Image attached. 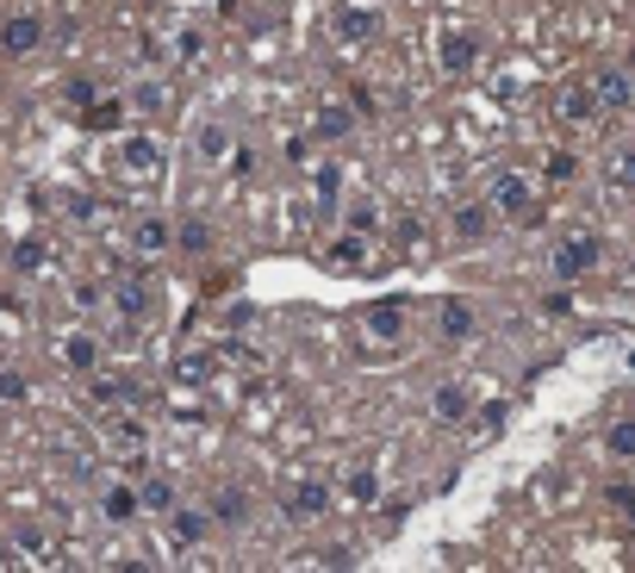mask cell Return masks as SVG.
Returning <instances> with one entry per match:
<instances>
[{
    "mask_svg": "<svg viewBox=\"0 0 635 573\" xmlns=\"http://www.w3.org/2000/svg\"><path fill=\"white\" fill-rule=\"evenodd\" d=\"M486 200L499 206L504 225H536L542 218V181L530 169H492V181H486Z\"/></svg>",
    "mask_w": 635,
    "mask_h": 573,
    "instance_id": "obj_1",
    "label": "cell"
},
{
    "mask_svg": "<svg viewBox=\"0 0 635 573\" xmlns=\"http://www.w3.org/2000/svg\"><path fill=\"white\" fill-rule=\"evenodd\" d=\"M118 175L125 181H162V169H169V144L150 132V125H137V132L118 137Z\"/></svg>",
    "mask_w": 635,
    "mask_h": 573,
    "instance_id": "obj_2",
    "label": "cell"
},
{
    "mask_svg": "<svg viewBox=\"0 0 635 573\" xmlns=\"http://www.w3.org/2000/svg\"><path fill=\"white\" fill-rule=\"evenodd\" d=\"M44 38H50V20L32 13V7H20V13H7V20H0V57H7V63L38 57Z\"/></svg>",
    "mask_w": 635,
    "mask_h": 573,
    "instance_id": "obj_3",
    "label": "cell"
},
{
    "mask_svg": "<svg viewBox=\"0 0 635 573\" xmlns=\"http://www.w3.org/2000/svg\"><path fill=\"white\" fill-rule=\"evenodd\" d=\"M598 256H604V244H598V231H567L555 244V256H548V268H555V281H579V274H592Z\"/></svg>",
    "mask_w": 635,
    "mask_h": 573,
    "instance_id": "obj_4",
    "label": "cell"
},
{
    "mask_svg": "<svg viewBox=\"0 0 635 573\" xmlns=\"http://www.w3.org/2000/svg\"><path fill=\"white\" fill-rule=\"evenodd\" d=\"M330 32H337V44L362 50V44L381 38V13H374V7H362V0H337V7H330Z\"/></svg>",
    "mask_w": 635,
    "mask_h": 573,
    "instance_id": "obj_5",
    "label": "cell"
},
{
    "mask_svg": "<svg viewBox=\"0 0 635 573\" xmlns=\"http://www.w3.org/2000/svg\"><path fill=\"white\" fill-rule=\"evenodd\" d=\"M586 81H592V94H598L604 113H630V106H635V69H630V63H598Z\"/></svg>",
    "mask_w": 635,
    "mask_h": 573,
    "instance_id": "obj_6",
    "label": "cell"
},
{
    "mask_svg": "<svg viewBox=\"0 0 635 573\" xmlns=\"http://www.w3.org/2000/svg\"><path fill=\"white\" fill-rule=\"evenodd\" d=\"M113 312L125 325H150L156 318V281L150 274H118L113 281Z\"/></svg>",
    "mask_w": 635,
    "mask_h": 573,
    "instance_id": "obj_7",
    "label": "cell"
},
{
    "mask_svg": "<svg viewBox=\"0 0 635 573\" xmlns=\"http://www.w3.org/2000/svg\"><path fill=\"white\" fill-rule=\"evenodd\" d=\"M237 125H225V119H200L193 125V162H206V169H218V162H231L237 156Z\"/></svg>",
    "mask_w": 635,
    "mask_h": 573,
    "instance_id": "obj_8",
    "label": "cell"
},
{
    "mask_svg": "<svg viewBox=\"0 0 635 573\" xmlns=\"http://www.w3.org/2000/svg\"><path fill=\"white\" fill-rule=\"evenodd\" d=\"M57 362L69 368V374H100V362H106V344H100L88 325H76V330H63V337H57Z\"/></svg>",
    "mask_w": 635,
    "mask_h": 573,
    "instance_id": "obj_9",
    "label": "cell"
},
{
    "mask_svg": "<svg viewBox=\"0 0 635 573\" xmlns=\"http://www.w3.org/2000/svg\"><path fill=\"white\" fill-rule=\"evenodd\" d=\"M492 218H499V206L492 200H462V206L449 212V231H455V244H467V249H480L486 237H492Z\"/></svg>",
    "mask_w": 635,
    "mask_h": 573,
    "instance_id": "obj_10",
    "label": "cell"
},
{
    "mask_svg": "<svg viewBox=\"0 0 635 573\" xmlns=\"http://www.w3.org/2000/svg\"><path fill=\"white\" fill-rule=\"evenodd\" d=\"M125 249L150 262V256H162V249H174V225H169V218H162V212H137L132 225H125Z\"/></svg>",
    "mask_w": 635,
    "mask_h": 573,
    "instance_id": "obj_11",
    "label": "cell"
},
{
    "mask_svg": "<svg viewBox=\"0 0 635 573\" xmlns=\"http://www.w3.org/2000/svg\"><path fill=\"white\" fill-rule=\"evenodd\" d=\"M436 69H443V76H474V69H480V38H474V32H443V38H436Z\"/></svg>",
    "mask_w": 635,
    "mask_h": 573,
    "instance_id": "obj_12",
    "label": "cell"
},
{
    "mask_svg": "<svg viewBox=\"0 0 635 573\" xmlns=\"http://www.w3.org/2000/svg\"><path fill=\"white\" fill-rule=\"evenodd\" d=\"M405 293H393V300H374V306H362V330L374 337V344H399L405 337Z\"/></svg>",
    "mask_w": 635,
    "mask_h": 573,
    "instance_id": "obj_13",
    "label": "cell"
},
{
    "mask_svg": "<svg viewBox=\"0 0 635 573\" xmlns=\"http://www.w3.org/2000/svg\"><path fill=\"white\" fill-rule=\"evenodd\" d=\"M212 524H218V517L200 512V505H174V512H169V549H174V554L200 549V542L212 536Z\"/></svg>",
    "mask_w": 635,
    "mask_h": 573,
    "instance_id": "obj_14",
    "label": "cell"
},
{
    "mask_svg": "<svg viewBox=\"0 0 635 573\" xmlns=\"http://www.w3.org/2000/svg\"><path fill=\"white\" fill-rule=\"evenodd\" d=\"M281 512L299 517V524L325 517V512H330V486H325V480H293L287 493H281Z\"/></svg>",
    "mask_w": 635,
    "mask_h": 573,
    "instance_id": "obj_15",
    "label": "cell"
},
{
    "mask_svg": "<svg viewBox=\"0 0 635 573\" xmlns=\"http://www.w3.org/2000/svg\"><path fill=\"white\" fill-rule=\"evenodd\" d=\"M106 442L118 456H137V449H150V424L137 418L132 405H118V412H106Z\"/></svg>",
    "mask_w": 635,
    "mask_h": 573,
    "instance_id": "obj_16",
    "label": "cell"
},
{
    "mask_svg": "<svg viewBox=\"0 0 635 573\" xmlns=\"http://www.w3.org/2000/svg\"><path fill=\"white\" fill-rule=\"evenodd\" d=\"M555 113H560V125H592V119H604V106H598L592 81H567L555 94Z\"/></svg>",
    "mask_w": 635,
    "mask_h": 573,
    "instance_id": "obj_17",
    "label": "cell"
},
{
    "mask_svg": "<svg viewBox=\"0 0 635 573\" xmlns=\"http://www.w3.org/2000/svg\"><path fill=\"white\" fill-rule=\"evenodd\" d=\"M367 244H374L367 231H349V225H343V231L325 244V262L343 268V274H362V268H367Z\"/></svg>",
    "mask_w": 635,
    "mask_h": 573,
    "instance_id": "obj_18",
    "label": "cell"
},
{
    "mask_svg": "<svg viewBox=\"0 0 635 573\" xmlns=\"http://www.w3.org/2000/svg\"><path fill=\"white\" fill-rule=\"evenodd\" d=\"M100 517H106V524H137V517H144V493H137V480H113V486L100 493Z\"/></svg>",
    "mask_w": 635,
    "mask_h": 573,
    "instance_id": "obj_19",
    "label": "cell"
},
{
    "mask_svg": "<svg viewBox=\"0 0 635 573\" xmlns=\"http://www.w3.org/2000/svg\"><path fill=\"white\" fill-rule=\"evenodd\" d=\"M337 200H343V162H337V156H318V162H311V206L337 212Z\"/></svg>",
    "mask_w": 635,
    "mask_h": 573,
    "instance_id": "obj_20",
    "label": "cell"
},
{
    "mask_svg": "<svg viewBox=\"0 0 635 573\" xmlns=\"http://www.w3.org/2000/svg\"><path fill=\"white\" fill-rule=\"evenodd\" d=\"M430 412H436V424H467V412H474V393H467L462 381H443L436 393H430Z\"/></svg>",
    "mask_w": 635,
    "mask_h": 573,
    "instance_id": "obj_21",
    "label": "cell"
},
{
    "mask_svg": "<svg viewBox=\"0 0 635 573\" xmlns=\"http://www.w3.org/2000/svg\"><path fill=\"white\" fill-rule=\"evenodd\" d=\"M343 498L349 505H381V468H374V461H355V468H349L343 474Z\"/></svg>",
    "mask_w": 635,
    "mask_h": 573,
    "instance_id": "obj_22",
    "label": "cell"
},
{
    "mask_svg": "<svg viewBox=\"0 0 635 573\" xmlns=\"http://www.w3.org/2000/svg\"><path fill=\"white\" fill-rule=\"evenodd\" d=\"M137 493H144V517H169L174 505H181V493H174L169 474H144L137 480Z\"/></svg>",
    "mask_w": 635,
    "mask_h": 573,
    "instance_id": "obj_23",
    "label": "cell"
},
{
    "mask_svg": "<svg viewBox=\"0 0 635 573\" xmlns=\"http://www.w3.org/2000/svg\"><path fill=\"white\" fill-rule=\"evenodd\" d=\"M88 405H100V412L137 405V386H132V381H106V374H88Z\"/></svg>",
    "mask_w": 635,
    "mask_h": 573,
    "instance_id": "obj_24",
    "label": "cell"
},
{
    "mask_svg": "<svg viewBox=\"0 0 635 573\" xmlns=\"http://www.w3.org/2000/svg\"><path fill=\"white\" fill-rule=\"evenodd\" d=\"M474 325H480V318H474V306H467V300H443V312H436V330H443L449 344H467V337H474Z\"/></svg>",
    "mask_w": 635,
    "mask_h": 573,
    "instance_id": "obj_25",
    "label": "cell"
},
{
    "mask_svg": "<svg viewBox=\"0 0 635 573\" xmlns=\"http://www.w3.org/2000/svg\"><path fill=\"white\" fill-rule=\"evenodd\" d=\"M386 231H393V244L405 249V256H423V218L418 212H393V218H386Z\"/></svg>",
    "mask_w": 635,
    "mask_h": 573,
    "instance_id": "obj_26",
    "label": "cell"
},
{
    "mask_svg": "<svg viewBox=\"0 0 635 573\" xmlns=\"http://www.w3.org/2000/svg\"><path fill=\"white\" fill-rule=\"evenodd\" d=\"M206 512L218 517V524H243V517H250V493H243V486H218Z\"/></svg>",
    "mask_w": 635,
    "mask_h": 573,
    "instance_id": "obj_27",
    "label": "cell"
},
{
    "mask_svg": "<svg viewBox=\"0 0 635 573\" xmlns=\"http://www.w3.org/2000/svg\"><path fill=\"white\" fill-rule=\"evenodd\" d=\"M343 225H349V231H367V237H374V231H381V200H374V193H349Z\"/></svg>",
    "mask_w": 635,
    "mask_h": 573,
    "instance_id": "obj_28",
    "label": "cell"
},
{
    "mask_svg": "<svg viewBox=\"0 0 635 573\" xmlns=\"http://www.w3.org/2000/svg\"><path fill=\"white\" fill-rule=\"evenodd\" d=\"M604 181H611V193H630V200H635V144L611 150V162H604Z\"/></svg>",
    "mask_w": 635,
    "mask_h": 573,
    "instance_id": "obj_29",
    "label": "cell"
},
{
    "mask_svg": "<svg viewBox=\"0 0 635 573\" xmlns=\"http://www.w3.org/2000/svg\"><path fill=\"white\" fill-rule=\"evenodd\" d=\"M125 113H132V100L118 94V100H94V106H88V132H118V125H125Z\"/></svg>",
    "mask_w": 635,
    "mask_h": 573,
    "instance_id": "obj_30",
    "label": "cell"
},
{
    "mask_svg": "<svg viewBox=\"0 0 635 573\" xmlns=\"http://www.w3.org/2000/svg\"><path fill=\"white\" fill-rule=\"evenodd\" d=\"M212 374H218V356H212V349H200V356H181V362H174V381H181V386H206Z\"/></svg>",
    "mask_w": 635,
    "mask_h": 573,
    "instance_id": "obj_31",
    "label": "cell"
},
{
    "mask_svg": "<svg viewBox=\"0 0 635 573\" xmlns=\"http://www.w3.org/2000/svg\"><path fill=\"white\" fill-rule=\"evenodd\" d=\"M311 125H318V137H330V144H337V137H349V132H355V113H349V106H337V100H325Z\"/></svg>",
    "mask_w": 635,
    "mask_h": 573,
    "instance_id": "obj_32",
    "label": "cell"
},
{
    "mask_svg": "<svg viewBox=\"0 0 635 573\" xmlns=\"http://www.w3.org/2000/svg\"><path fill=\"white\" fill-rule=\"evenodd\" d=\"M132 113H144V119H156L162 113V106H169V88H162V81H132Z\"/></svg>",
    "mask_w": 635,
    "mask_h": 573,
    "instance_id": "obj_33",
    "label": "cell"
},
{
    "mask_svg": "<svg viewBox=\"0 0 635 573\" xmlns=\"http://www.w3.org/2000/svg\"><path fill=\"white\" fill-rule=\"evenodd\" d=\"M604 456L611 461H635V418H616L604 430Z\"/></svg>",
    "mask_w": 635,
    "mask_h": 573,
    "instance_id": "obj_34",
    "label": "cell"
},
{
    "mask_svg": "<svg viewBox=\"0 0 635 573\" xmlns=\"http://www.w3.org/2000/svg\"><path fill=\"white\" fill-rule=\"evenodd\" d=\"M174 244L188 249V256H206V249H212V225H206V218H181V225H174Z\"/></svg>",
    "mask_w": 635,
    "mask_h": 573,
    "instance_id": "obj_35",
    "label": "cell"
},
{
    "mask_svg": "<svg viewBox=\"0 0 635 573\" xmlns=\"http://www.w3.org/2000/svg\"><path fill=\"white\" fill-rule=\"evenodd\" d=\"M200 57H206V32H200V25H181V32H174V63L193 69Z\"/></svg>",
    "mask_w": 635,
    "mask_h": 573,
    "instance_id": "obj_36",
    "label": "cell"
},
{
    "mask_svg": "<svg viewBox=\"0 0 635 573\" xmlns=\"http://www.w3.org/2000/svg\"><path fill=\"white\" fill-rule=\"evenodd\" d=\"M25 400H32V381L20 368H0V405H25Z\"/></svg>",
    "mask_w": 635,
    "mask_h": 573,
    "instance_id": "obj_37",
    "label": "cell"
},
{
    "mask_svg": "<svg viewBox=\"0 0 635 573\" xmlns=\"http://www.w3.org/2000/svg\"><path fill=\"white\" fill-rule=\"evenodd\" d=\"M13 268H20V274H38L44 268V237H20V244H13Z\"/></svg>",
    "mask_w": 635,
    "mask_h": 573,
    "instance_id": "obj_38",
    "label": "cell"
},
{
    "mask_svg": "<svg viewBox=\"0 0 635 573\" xmlns=\"http://www.w3.org/2000/svg\"><path fill=\"white\" fill-rule=\"evenodd\" d=\"M523 88H530V69H499V100L504 106H518Z\"/></svg>",
    "mask_w": 635,
    "mask_h": 573,
    "instance_id": "obj_39",
    "label": "cell"
},
{
    "mask_svg": "<svg viewBox=\"0 0 635 573\" xmlns=\"http://www.w3.org/2000/svg\"><path fill=\"white\" fill-rule=\"evenodd\" d=\"M63 100H69V106H76V113H88V106H94V81H88V76H76V81H63Z\"/></svg>",
    "mask_w": 635,
    "mask_h": 573,
    "instance_id": "obj_40",
    "label": "cell"
},
{
    "mask_svg": "<svg viewBox=\"0 0 635 573\" xmlns=\"http://www.w3.org/2000/svg\"><path fill=\"white\" fill-rule=\"evenodd\" d=\"M574 175H579V156H567V150L548 156V181H574Z\"/></svg>",
    "mask_w": 635,
    "mask_h": 573,
    "instance_id": "obj_41",
    "label": "cell"
},
{
    "mask_svg": "<svg viewBox=\"0 0 635 573\" xmlns=\"http://www.w3.org/2000/svg\"><path fill=\"white\" fill-rule=\"evenodd\" d=\"M611 505L623 517H635V486H630V480H616V486H611Z\"/></svg>",
    "mask_w": 635,
    "mask_h": 573,
    "instance_id": "obj_42",
    "label": "cell"
},
{
    "mask_svg": "<svg viewBox=\"0 0 635 573\" xmlns=\"http://www.w3.org/2000/svg\"><path fill=\"white\" fill-rule=\"evenodd\" d=\"M623 63H630V69H635V44H630V57H623Z\"/></svg>",
    "mask_w": 635,
    "mask_h": 573,
    "instance_id": "obj_43",
    "label": "cell"
},
{
    "mask_svg": "<svg viewBox=\"0 0 635 573\" xmlns=\"http://www.w3.org/2000/svg\"><path fill=\"white\" fill-rule=\"evenodd\" d=\"M630 281H635V256H630Z\"/></svg>",
    "mask_w": 635,
    "mask_h": 573,
    "instance_id": "obj_44",
    "label": "cell"
}]
</instances>
